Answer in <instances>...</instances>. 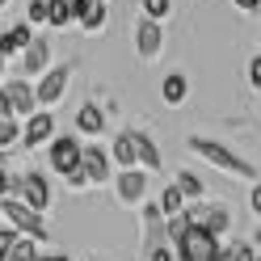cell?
Here are the masks:
<instances>
[{"mask_svg":"<svg viewBox=\"0 0 261 261\" xmlns=\"http://www.w3.org/2000/svg\"><path fill=\"white\" fill-rule=\"evenodd\" d=\"M160 215H165V219H173V215H181V211H186V194L181 190H177V186H165V194H160Z\"/></svg>","mask_w":261,"mask_h":261,"instance_id":"d6986e66","label":"cell"},{"mask_svg":"<svg viewBox=\"0 0 261 261\" xmlns=\"http://www.w3.org/2000/svg\"><path fill=\"white\" fill-rule=\"evenodd\" d=\"M80 152H85V143H80L76 135H55L46 156H51V169H55V173L68 177L72 169H80Z\"/></svg>","mask_w":261,"mask_h":261,"instance_id":"8992f818","label":"cell"},{"mask_svg":"<svg viewBox=\"0 0 261 261\" xmlns=\"http://www.w3.org/2000/svg\"><path fill=\"white\" fill-rule=\"evenodd\" d=\"M135 156H139L143 173H156L160 169V148L152 143V135H143V130H135Z\"/></svg>","mask_w":261,"mask_h":261,"instance_id":"e0dca14e","label":"cell"},{"mask_svg":"<svg viewBox=\"0 0 261 261\" xmlns=\"http://www.w3.org/2000/svg\"><path fill=\"white\" fill-rule=\"evenodd\" d=\"M186 93H190V80H186L181 72H169V76H165V85H160V97H165L169 106H181V101H186Z\"/></svg>","mask_w":261,"mask_h":261,"instance_id":"ac0fdd59","label":"cell"},{"mask_svg":"<svg viewBox=\"0 0 261 261\" xmlns=\"http://www.w3.org/2000/svg\"><path fill=\"white\" fill-rule=\"evenodd\" d=\"M80 169H85V177H89V186H106L110 181V152L106 148H89L80 152Z\"/></svg>","mask_w":261,"mask_h":261,"instance_id":"30bf717a","label":"cell"},{"mask_svg":"<svg viewBox=\"0 0 261 261\" xmlns=\"http://www.w3.org/2000/svg\"><path fill=\"white\" fill-rule=\"evenodd\" d=\"M160 42H165V34H160V21L139 17V21H135V51H139L143 59H156V55H160Z\"/></svg>","mask_w":261,"mask_h":261,"instance_id":"8fae6325","label":"cell"},{"mask_svg":"<svg viewBox=\"0 0 261 261\" xmlns=\"http://www.w3.org/2000/svg\"><path fill=\"white\" fill-rule=\"evenodd\" d=\"M215 261H232V249H219V253H215Z\"/></svg>","mask_w":261,"mask_h":261,"instance_id":"74e56055","label":"cell"},{"mask_svg":"<svg viewBox=\"0 0 261 261\" xmlns=\"http://www.w3.org/2000/svg\"><path fill=\"white\" fill-rule=\"evenodd\" d=\"M42 253H38V240H30V236H17L9 244V257L5 261H38Z\"/></svg>","mask_w":261,"mask_h":261,"instance_id":"ffe728a7","label":"cell"},{"mask_svg":"<svg viewBox=\"0 0 261 261\" xmlns=\"http://www.w3.org/2000/svg\"><path fill=\"white\" fill-rule=\"evenodd\" d=\"M143 190H148V173L143 169H122L118 173V198L122 202H143Z\"/></svg>","mask_w":261,"mask_h":261,"instance_id":"4fadbf2b","label":"cell"},{"mask_svg":"<svg viewBox=\"0 0 261 261\" xmlns=\"http://www.w3.org/2000/svg\"><path fill=\"white\" fill-rule=\"evenodd\" d=\"M68 190H89V177H85V169H72V173H68Z\"/></svg>","mask_w":261,"mask_h":261,"instance_id":"4dcf8cb0","label":"cell"},{"mask_svg":"<svg viewBox=\"0 0 261 261\" xmlns=\"http://www.w3.org/2000/svg\"><path fill=\"white\" fill-rule=\"evenodd\" d=\"M148 261H177V253L169 249V244H152V249H148Z\"/></svg>","mask_w":261,"mask_h":261,"instance_id":"f546056e","label":"cell"},{"mask_svg":"<svg viewBox=\"0 0 261 261\" xmlns=\"http://www.w3.org/2000/svg\"><path fill=\"white\" fill-rule=\"evenodd\" d=\"M0 215H5V227H13L17 236H30V240H51V232H46V223L38 211H30L21 198H0Z\"/></svg>","mask_w":261,"mask_h":261,"instance_id":"7a4b0ae2","label":"cell"},{"mask_svg":"<svg viewBox=\"0 0 261 261\" xmlns=\"http://www.w3.org/2000/svg\"><path fill=\"white\" fill-rule=\"evenodd\" d=\"M0 118H13V101H9V89L0 85Z\"/></svg>","mask_w":261,"mask_h":261,"instance_id":"d6a6232c","label":"cell"},{"mask_svg":"<svg viewBox=\"0 0 261 261\" xmlns=\"http://www.w3.org/2000/svg\"><path fill=\"white\" fill-rule=\"evenodd\" d=\"M169 9H173V0H143V17H152V21L169 17Z\"/></svg>","mask_w":261,"mask_h":261,"instance_id":"d4e9b609","label":"cell"},{"mask_svg":"<svg viewBox=\"0 0 261 261\" xmlns=\"http://www.w3.org/2000/svg\"><path fill=\"white\" fill-rule=\"evenodd\" d=\"M190 152H198L206 165H215L223 173H232V177H253V165L249 160H240L232 148H223L219 139H206V135H190Z\"/></svg>","mask_w":261,"mask_h":261,"instance_id":"6da1fadb","label":"cell"},{"mask_svg":"<svg viewBox=\"0 0 261 261\" xmlns=\"http://www.w3.org/2000/svg\"><path fill=\"white\" fill-rule=\"evenodd\" d=\"M9 198H21L30 211H38V215H42V211L51 206V186H46L42 173H21L17 181H13V194H9Z\"/></svg>","mask_w":261,"mask_h":261,"instance_id":"277c9868","label":"cell"},{"mask_svg":"<svg viewBox=\"0 0 261 261\" xmlns=\"http://www.w3.org/2000/svg\"><path fill=\"white\" fill-rule=\"evenodd\" d=\"M21 143V118H0V148Z\"/></svg>","mask_w":261,"mask_h":261,"instance_id":"7402d4cb","label":"cell"},{"mask_svg":"<svg viewBox=\"0 0 261 261\" xmlns=\"http://www.w3.org/2000/svg\"><path fill=\"white\" fill-rule=\"evenodd\" d=\"M5 5H9V0H0V9H5Z\"/></svg>","mask_w":261,"mask_h":261,"instance_id":"ab89813d","label":"cell"},{"mask_svg":"<svg viewBox=\"0 0 261 261\" xmlns=\"http://www.w3.org/2000/svg\"><path fill=\"white\" fill-rule=\"evenodd\" d=\"M17 240V232H13V227H0V261L9 257V244Z\"/></svg>","mask_w":261,"mask_h":261,"instance_id":"1f68e13d","label":"cell"},{"mask_svg":"<svg viewBox=\"0 0 261 261\" xmlns=\"http://www.w3.org/2000/svg\"><path fill=\"white\" fill-rule=\"evenodd\" d=\"M38 261H72V257H68V253H42Z\"/></svg>","mask_w":261,"mask_h":261,"instance_id":"8d00e7d4","label":"cell"},{"mask_svg":"<svg viewBox=\"0 0 261 261\" xmlns=\"http://www.w3.org/2000/svg\"><path fill=\"white\" fill-rule=\"evenodd\" d=\"M249 80L261 89V55H253V63H249Z\"/></svg>","mask_w":261,"mask_h":261,"instance_id":"836d02e7","label":"cell"},{"mask_svg":"<svg viewBox=\"0 0 261 261\" xmlns=\"http://www.w3.org/2000/svg\"><path fill=\"white\" fill-rule=\"evenodd\" d=\"M46 17H51V9H46V0H30L25 5V25H46Z\"/></svg>","mask_w":261,"mask_h":261,"instance_id":"cb8c5ba5","label":"cell"},{"mask_svg":"<svg viewBox=\"0 0 261 261\" xmlns=\"http://www.w3.org/2000/svg\"><path fill=\"white\" fill-rule=\"evenodd\" d=\"M42 72H51V42L34 38L21 51V76H42Z\"/></svg>","mask_w":261,"mask_h":261,"instance_id":"7c38bea8","label":"cell"},{"mask_svg":"<svg viewBox=\"0 0 261 261\" xmlns=\"http://www.w3.org/2000/svg\"><path fill=\"white\" fill-rule=\"evenodd\" d=\"M0 72H5V51H0Z\"/></svg>","mask_w":261,"mask_h":261,"instance_id":"f35d334b","label":"cell"},{"mask_svg":"<svg viewBox=\"0 0 261 261\" xmlns=\"http://www.w3.org/2000/svg\"><path fill=\"white\" fill-rule=\"evenodd\" d=\"M13 181H17V177H9V169H5V152H0V198H9V194H13Z\"/></svg>","mask_w":261,"mask_h":261,"instance_id":"f1b7e54d","label":"cell"},{"mask_svg":"<svg viewBox=\"0 0 261 261\" xmlns=\"http://www.w3.org/2000/svg\"><path fill=\"white\" fill-rule=\"evenodd\" d=\"M46 9H51L46 25H55V30H63V25L76 21V17H72V0H46Z\"/></svg>","mask_w":261,"mask_h":261,"instance_id":"44dd1931","label":"cell"},{"mask_svg":"<svg viewBox=\"0 0 261 261\" xmlns=\"http://www.w3.org/2000/svg\"><path fill=\"white\" fill-rule=\"evenodd\" d=\"M110 160H114L118 169H135V165H139V156H135V130L114 135V143H110Z\"/></svg>","mask_w":261,"mask_h":261,"instance_id":"5bb4252c","label":"cell"},{"mask_svg":"<svg viewBox=\"0 0 261 261\" xmlns=\"http://www.w3.org/2000/svg\"><path fill=\"white\" fill-rule=\"evenodd\" d=\"M261 253H253V244L249 240H240V244H232V261H257Z\"/></svg>","mask_w":261,"mask_h":261,"instance_id":"83f0119b","label":"cell"},{"mask_svg":"<svg viewBox=\"0 0 261 261\" xmlns=\"http://www.w3.org/2000/svg\"><path fill=\"white\" fill-rule=\"evenodd\" d=\"M0 227H5V215H0Z\"/></svg>","mask_w":261,"mask_h":261,"instance_id":"60d3db41","label":"cell"},{"mask_svg":"<svg viewBox=\"0 0 261 261\" xmlns=\"http://www.w3.org/2000/svg\"><path fill=\"white\" fill-rule=\"evenodd\" d=\"M5 89H9V101H13V118H30V114H38V101H34V85L21 76V80H5Z\"/></svg>","mask_w":261,"mask_h":261,"instance_id":"9c48e42d","label":"cell"},{"mask_svg":"<svg viewBox=\"0 0 261 261\" xmlns=\"http://www.w3.org/2000/svg\"><path fill=\"white\" fill-rule=\"evenodd\" d=\"M55 139V118L51 110H38L21 122V148H38V143H51Z\"/></svg>","mask_w":261,"mask_h":261,"instance_id":"52a82bcc","label":"cell"},{"mask_svg":"<svg viewBox=\"0 0 261 261\" xmlns=\"http://www.w3.org/2000/svg\"><path fill=\"white\" fill-rule=\"evenodd\" d=\"M249 206H253V215H261V186L249 190Z\"/></svg>","mask_w":261,"mask_h":261,"instance_id":"e575fe53","label":"cell"},{"mask_svg":"<svg viewBox=\"0 0 261 261\" xmlns=\"http://www.w3.org/2000/svg\"><path fill=\"white\" fill-rule=\"evenodd\" d=\"M236 9H244V13H257V9H261V0H236Z\"/></svg>","mask_w":261,"mask_h":261,"instance_id":"d590c367","label":"cell"},{"mask_svg":"<svg viewBox=\"0 0 261 261\" xmlns=\"http://www.w3.org/2000/svg\"><path fill=\"white\" fill-rule=\"evenodd\" d=\"M173 253H177V261H215V253H219V240L206 232V227H186V236L173 244Z\"/></svg>","mask_w":261,"mask_h":261,"instance_id":"3957f363","label":"cell"},{"mask_svg":"<svg viewBox=\"0 0 261 261\" xmlns=\"http://www.w3.org/2000/svg\"><path fill=\"white\" fill-rule=\"evenodd\" d=\"M30 42H34V30H30L25 21H17V25H9L5 34H0V51H5V59H9V55H17V51H25Z\"/></svg>","mask_w":261,"mask_h":261,"instance_id":"9a60e30c","label":"cell"},{"mask_svg":"<svg viewBox=\"0 0 261 261\" xmlns=\"http://www.w3.org/2000/svg\"><path fill=\"white\" fill-rule=\"evenodd\" d=\"M76 130H85V135H101V130H106V110L93 106V101H85V106L76 110Z\"/></svg>","mask_w":261,"mask_h":261,"instance_id":"2e32d148","label":"cell"},{"mask_svg":"<svg viewBox=\"0 0 261 261\" xmlns=\"http://www.w3.org/2000/svg\"><path fill=\"white\" fill-rule=\"evenodd\" d=\"M186 219H190L194 227H206L215 240L227 232V223H232V215H227L223 206H190V211H186Z\"/></svg>","mask_w":261,"mask_h":261,"instance_id":"ba28073f","label":"cell"},{"mask_svg":"<svg viewBox=\"0 0 261 261\" xmlns=\"http://www.w3.org/2000/svg\"><path fill=\"white\" fill-rule=\"evenodd\" d=\"M257 261H261V257H257Z\"/></svg>","mask_w":261,"mask_h":261,"instance_id":"b9f144b4","label":"cell"},{"mask_svg":"<svg viewBox=\"0 0 261 261\" xmlns=\"http://www.w3.org/2000/svg\"><path fill=\"white\" fill-rule=\"evenodd\" d=\"M80 25H85V30H89V34H97V30H101V25H106V9H93V13H89V17H80Z\"/></svg>","mask_w":261,"mask_h":261,"instance_id":"4316f807","label":"cell"},{"mask_svg":"<svg viewBox=\"0 0 261 261\" xmlns=\"http://www.w3.org/2000/svg\"><path fill=\"white\" fill-rule=\"evenodd\" d=\"M93 9H106V0H72V17H76V21L89 17Z\"/></svg>","mask_w":261,"mask_h":261,"instance_id":"484cf974","label":"cell"},{"mask_svg":"<svg viewBox=\"0 0 261 261\" xmlns=\"http://www.w3.org/2000/svg\"><path fill=\"white\" fill-rule=\"evenodd\" d=\"M173 186L181 190L186 198H202V177H194V173H186V169L177 173V181H173Z\"/></svg>","mask_w":261,"mask_h":261,"instance_id":"603a6c76","label":"cell"},{"mask_svg":"<svg viewBox=\"0 0 261 261\" xmlns=\"http://www.w3.org/2000/svg\"><path fill=\"white\" fill-rule=\"evenodd\" d=\"M68 80H72V63H59V68L42 72V76H38V85H34V101H38L42 110H51V106L59 101V97H63Z\"/></svg>","mask_w":261,"mask_h":261,"instance_id":"5b68a950","label":"cell"}]
</instances>
